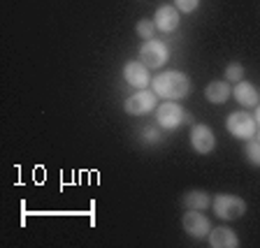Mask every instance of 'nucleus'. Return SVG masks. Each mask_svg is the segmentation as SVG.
I'll list each match as a JSON object with an SVG mask.
<instances>
[{
    "mask_svg": "<svg viewBox=\"0 0 260 248\" xmlns=\"http://www.w3.org/2000/svg\"><path fill=\"white\" fill-rule=\"evenodd\" d=\"M151 88L156 91L158 97L162 100H184L193 91V81L188 79V75H184L181 70H168L162 75H156L151 79Z\"/></svg>",
    "mask_w": 260,
    "mask_h": 248,
    "instance_id": "f257e3e1",
    "label": "nucleus"
},
{
    "mask_svg": "<svg viewBox=\"0 0 260 248\" xmlns=\"http://www.w3.org/2000/svg\"><path fill=\"white\" fill-rule=\"evenodd\" d=\"M174 7L179 12H184V14H190L200 7V0H174Z\"/></svg>",
    "mask_w": 260,
    "mask_h": 248,
    "instance_id": "a211bd4d",
    "label": "nucleus"
},
{
    "mask_svg": "<svg viewBox=\"0 0 260 248\" xmlns=\"http://www.w3.org/2000/svg\"><path fill=\"white\" fill-rule=\"evenodd\" d=\"M205 97L209 100L211 104H225L230 97H233V88H230V84L228 81H211L209 86L205 88Z\"/></svg>",
    "mask_w": 260,
    "mask_h": 248,
    "instance_id": "ddd939ff",
    "label": "nucleus"
},
{
    "mask_svg": "<svg viewBox=\"0 0 260 248\" xmlns=\"http://www.w3.org/2000/svg\"><path fill=\"white\" fill-rule=\"evenodd\" d=\"M253 116H255V121H258V125H260V104L255 107V114H253Z\"/></svg>",
    "mask_w": 260,
    "mask_h": 248,
    "instance_id": "aec40b11",
    "label": "nucleus"
},
{
    "mask_svg": "<svg viewBox=\"0 0 260 248\" xmlns=\"http://www.w3.org/2000/svg\"><path fill=\"white\" fill-rule=\"evenodd\" d=\"M186 121H190V114H186V109L177 102V100H165L162 104L156 107V123L162 130H177L179 125H184Z\"/></svg>",
    "mask_w": 260,
    "mask_h": 248,
    "instance_id": "7ed1b4c3",
    "label": "nucleus"
},
{
    "mask_svg": "<svg viewBox=\"0 0 260 248\" xmlns=\"http://www.w3.org/2000/svg\"><path fill=\"white\" fill-rule=\"evenodd\" d=\"M211 197L207 190H186L184 197H181V204L186 209H198V211H207L211 206Z\"/></svg>",
    "mask_w": 260,
    "mask_h": 248,
    "instance_id": "4468645a",
    "label": "nucleus"
},
{
    "mask_svg": "<svg viewBox=\"0 0 260 248\" xmlns=\"http://www.w3.org/2000/svg\"><path fill=\"white\" fill-rule=\"evenodd\" d=\"M181 227H184V232L193 239H205V237H209V232H211L209 218L198 209H186L184 218H181Z\"/></svg>",
    "mask_w": 260,
    "mask_h": 248,
    "instance_id": "0eeeda50",
    "label": "nucleus"
},
{
    "mask_svg": "<svg viewBox=\"0 0 260 248\" xmlns=\"http://www.w3.org/2000/svg\"><path fill=\"white\" fill-rule=\"evenodd\" d=\"M255 139L260 141V125H258V132H255Z\"/></svg>",
    "mask_w": 260,
    "mask_h": 248,
    "instance_id": "412c9836",
    "label": "nucleus"
},
{
    "mask_svg": "<svg viewBox=\"0 0 260 248\" xmlns=\"http://www.w3.org/2000/svg\"><path fill=\"white\" fill-rule=\"evenodd\" d=\"M211 209L221 221H239L246 214V202L233 193H218L211 200Z\"/></svg>",
    "mask_w": 260,
    "mask_h": 248,
    "instance_id": "f03ea898",
    "label": "nucleus"
},
{
    "mask_svg": "<svg viewBox=\"0 0 260 248\" xmlns=\"http://www.w3.org/2000/svg\"><path fill=\"white\" fill-rule=\"evenodd\" d=\"M233 97L237 100L239 104H242L244 109H251V107H258V104H260L258 88H255L251 81H246V79L237 81V84L233 86Z\"/></svg>",
    "mask_w": 260,
    "mask_h": 248,
    "instance_id": "9b49d317",
    "label": "nucleus"
},
{
    "mask_svg": "<svg viewBox=\"0 0 260 248\" xmlns=\"http://www.w3.org/2000/svg\"><path fill=\"white\" fill-rule=\"evenodd\" d=\"M244 156H246V160L251 162V165H255V167H260V141L255 139H246V146H244Z\"/></svg>",
    "mask_w": 260,
    "mask_h": 248,
    "instance_id": "dca6fc26",
    "label": "nucleus"
},
{
    "mask_svg": "<svg viewBox=\"0 0 260 248\" xmlns=\"http://www.w3.org/2000/svg\"><path fill=\"white\" fill-rule=\"evenodd\" d=\"M225 128L235 139L246 141V139H253L255 137V132H258V121H255V116L249 112H233L225 119Z\"/></svg>",
    "mask_w": 260,
    "mask_h": 248,
    "instance_id": "20e7f679",
    "label": "nucleus"
},
{
    "mask_svg": "<svg viewBox=\"0 0 260 248\" xmlns=\"http://www.w3.org/2000/svg\"><path fill=\"white\" fill-rule=\"evenodd\" d=\"M179 10L174 5H160L156 10V14H153V23H156V28L160 32H172L179 28Z\"/></svg>",
    "mask_w": 260,
    "mask_h": 248,
    "instance_id": "f8f14e48",
    "label": "nucleus"
},
{
    "mask_svg": "<svg viewBox=\"0 0 260 248\" xmlns=\"http://www.w3.org/2000/svg\"><path fill=\"white\" fill-rule=\"evenodd\" d=\"M207 243H209L211 248H237L239 237L233 227L218 225V227H211L209 237H207Z\"/></svg>",
    "mask_w": 260,
    "mask_h": 248,
    "instance_id": "9d476101",
    "label": "nucleus"
},
{
    "mask_svg": "<svg viewBox=\"0 0 260 248\" xmlns=\"http://www.w3.org/2000/svg\"><path fill=\"white\" fill-rule=\"evenodd\" d=\"M170 58V49L168 44L162 42V40H144L140 47V60L149 67V70H158V67H162V65L168 63Z\"/></svg>",
    "mask_w": 260,
    "mask_h": 248,
    "instance_id": "39448f33",
    "label": "nucleus"
},
{
    "mask_svg": "<svg viewBox=\"0 0 260 248\" xmlns=\"http://www.w3.org/2000/svg\"><path fill=\"white\" fill-rule=\"evenodd\" d=\"M156 23H153V19H140L137 21V26H135V32H137V38H142V40H151V38H156Z\"/></svg>",
    "mask_w": 260,
    "mask_h": 248,
    "instance_id": "2eb2a0df",
    "label": "nucleus"
},
{
    "mask_svg": "<svg viewBox=\"0 0 260 248\" xmlns=\"http://www.w3.org/2000/svg\"><path fill=\"white\" fill-rule=\"evenodd\" d=\"M146 132H142V139L144 141H151V144H158V141H162V135L160 132H156L153 128H144Z\"/></svg>",
    "mask_w": 260,
    "mask_h": 248,
    "instance_id": "6ab92c4d",
    "label": "nucleus"
},
{
    "mask_svg": "<svg viewBox=\"0 0 260 248\" xmlns=\"http://www.w3.org/2000/svg\"><path fill=\"white\" fill-rule=\"evenodd\" d=\"M123 79L133 88H146L151 84V70L142 60H128L123 65Z\"/></svg>",
    "mask_w": 260,
    "mask_h": 248,
    "instance_id": "1a4fd4ad",
    "label": "nucleus"
},
{
    "mask_svg": "<svg viewBox=\"0 0 260 248\" xmlns=\"http://www.w3.org/2000/svg\"><path fill=\"white\" fill-rule=\"evenodd\" d=\"M244 79V65L237 63V60H233V63L225 65V81H233V84H237V81Z\"/></svg>",
    "mask_w": 260,
    "mask_h": 248,
    "instance_id": "f3484780",
    "label": "nucleus"
},
{
    "mask_svg": "<svg viewBox=\"0 0 260 248\" xmlns=\"http://www.w3.org/2000/svg\"><path fill=\"white\" fill-rule=\"evenodd\" d=\"M156 107H158V95L153 88L151 91L149 88H140V91L133 93L123 102V112L130 114V116H146V114L156 112Z\"/></svg>",
    "mask_w": 260,
    "mask_h": 248,
    "instance_id": "423d86ee",
    "label": "nucleus"
},
{
    "mask_svg": "<svg viewBox=\"0 0 260 248\" xmlns=\"http://www.w3.org/2000/svg\"><path fill=\"white\" fill-rule=\"evenodd\" d=\"M190 149L200 156H209L214 149H216V135L209 125H202V123H195L190 128Z\"/></svg>",
    "mask_w": 260,
    "mask_h": 248,
    "instance_id": "6e6552de",
    "label": "nucleus"
}]
</instances>
